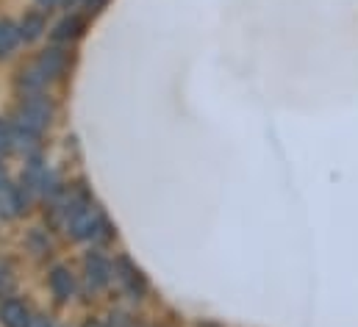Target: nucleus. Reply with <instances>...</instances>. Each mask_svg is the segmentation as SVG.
<instances>
[{
    "mask_svg": "<svg viewBox=\"0 0 358 327\" xmlns=\"http://www.w3.org/2000/svg\"><path fill=\"white\" fill-rule=\"evenodd\" d=\"M67 64H70V56H67L62 48H48V50L39 56V61H36V67L48 75V81L59 78V75L67 70Z\"/></svg>",
    "mask_w": 358,
    "mask_h": 327,
    "instance_id": "6e6552de",
    "label": "nucleus"
},
{
    "mask_svg": "<svg viewBox=\"0 0 358 327\" xmlns=\"http://www.w3.org/2000/svg\"><path fill=\"white\" fill-rule=\"evenodd\" d=\"M81 31H84V22H81L78 17H64V20L56 25L53 39H56V42H70V39L81 36Z\"/></svg>",
    "mask_w": 358,
    "mask_h": 327,
    "instance_id": "4468645a",
    "label": "nucleus"
},
{
    "mask_svg": "<svg viewBox=\"0 0 358 327\" xmlns=\"http://www.w3.org/2000/svg\"><path fill=\"white\" fill-rule=\"evenodd\" d=\"M22 186H25V194H36V197H53L59 191V177L53 169L42 166V164H31L25 169V177H22Z\"/></svg>",
    "mask_w": 358,
    "mask_h": 327,
    "instance_id": "7ed1b4c3",
    "label": "nucleus"
},
{
    "mask_svg": "<svg viewBox=\"0 0 358 327\" xmlns=\"http://www.w3.org/2000/svg\"><path fill=\"white\" fill-rule=\"evenodd\" d=\"M53 119V103L45 94H34L25 97L17 108V128L31 131V133H42Z\"/></svg>",
    "mask_w": 358,
    "mask_h": 327,
    "instance_id": "f257e3e1",
    "label": "nucleus"
},
{
    "mask_svg": "<svg viewBox=\"0 0 358 327\" xmlns=\"http://www.w3.org/2000/svg\"><path fill=\"white\" fill-rule=\"evenodd\" d=\"M28 194L20 186H11L8 180L0 183V219H14L25 211Z\"/></svg>",
    "mask_w": 358,
    "mask_h": 327,
    "instance_id": "39448f33",
    "label": "nucleus"
},
{
    "mask_svg": "<svg viewBox=\"0 0 358 327\" xmlns=\"http://www.w3.org/2000/svg\"><path fill=\"white\" fill-rule=\"evenodd\" d=\"M84 277H87V286H90L92 291H100V289H106L111 283L114 269H111V263L100 252H92L84 261Z\"/></svg>",
    "mask_w": 358,
    "mask_h": 327,
    "instance_id": "20e7f679",
    "label": "nucleus"
},
{
    "mask_svg": "<svg viewBox=\"0 0 358 327\" xmlns=\"http://www.w3.org/2000/svg\"><path fill=\"white\" fill-rule=\"evenodd\" d=\"M84 327H103V325H97V322H90V325H84Z\"/></svg>",
    "mask_w": 358,
    "mask_h": 327,
    "instance_id": "412c9836",
    "label": "nucleus"
},
{
    "mask_svg": "<svg viewBox=\"0 0 358 327\" xmlns=\"http://www.w3.org/2000/svg\"><path fill=\"white\" fill-rule=\"evenodd\" d=\"M42 34H45V17H42L39 11L25 14L22 22H20V36H22L25 42H36Z\"/></svg>",
    "mask_w": 358,
    "mask_h": 327,
    "instance_id": "f8f14e48",
    "label": "nucleus"
},
{
    "mask_svg": "<svg viewBox=\"0 0 358 327\" xmlns=\"http://www.w3.org/2000/svg\"><path fill=\"white\" fill-rule=\"evenodd\" d=\"M28 327H53V322L48 317H31V325Z\"/></svg>",
    "mask_w": 358,
    "mask_h": 327,
    "instance_id": "f3484780",
    "label": "nucleus"
},
{
    "mask_svg": "<svg viewBox=\"0 0 358 327\" xmlns=\"http://www.w3.org/2000/svg\"><path fill=\"white\" fill-rule=\"evenodd\" d=\"M0 325L28 327L31 325V311H28L20 300H3V305H0Z\"/></svg>",
    "mask_w": 358,
    "mask_h": 327,
    "instance_id": "9d476101",
    "label": "nucleus"
},
{
    "mask_svg": "<svg viewBox=\"0 0 358 327\" xmlns=\"http://www.w3.org/2000/svg\"><path fill=\"white\" fill-rule=\"evenodd\" d=\"M14 136H17V125L0 117V153H11L14 150Z\"/></svg>",
    "mask_w": 358,
    "mask_h": 327,
    "instance_id": "dca6fc26",
    "label": "nucleus"
},
{
    "mask_svg": "<svg viewBox=\"0 0 358 327\" xmlns=\"http://www.w3.org/2000/svg\"><path fill=\"white\" fill-rule=\"evenodd\" d=\"M67 231H70V236L78 239V242H92V239L106 236L108 225H106L103 214H100L94 205H84V208H78V211L73 214V219L67 222Z\"/></svg>",
    "mask_w": 358,
    "mask_h": 327,
    "instance_id": "f03ea898",
    "label": "nucleus"
},
{
    "mask_svg": "<svg viewBox=\"0 0 358 327\" xmlns=\"http://www.w3.org/2000/svg\"><path fill=\"white\" fill-rule=\"evenodd\" d=\"M50 291H53V297L59 303L73 300V294H76V277H73V272L67 266H53V272H50Z\"/></svg>",
    "mask_w": 358,
    "mask_h": 327,
    "instance_id": "1a4fd4ad",
    "label": "nucleus"
},
{
    "mask_svg": "<svg viewBox=\"0 0 358 327\" xmlns=\"http://www.w3.org/2000/svg\"><path fill=\"white\" fill-rule=\"evenodd\" d=\"M20 92H25V97H34V94H45V86H48V75L36 67V64H31L28 70H22L20 73Z\"/></svg>",
    "mask_w": 358,
    "mask_h": 327,
    "instance_id": "9b49d317",
    "label": "nucleus"
},
{
    "mask_svg": "<svg viewBox=\"0 0 358 327\" xmlns=\"http://www.w3.org/2000/svg\"><path fill=\"white\" fill-rule=\"evenodd\" d=\"M114 277L120 280V286L134 297V300H142V294H145V277L139 275V269L128 261V258H120L117 261V266H114Z\"/></svg>",
    "mask_w": 358,
    "mask_h": 327,
    "instance_id": "423d86ee",
    "label": "nucleus"
},
{
    "mask_svg": "<svg viewBox=\"0 0 358 327\" xmlns=\"http://www.w3.org/2000/svg\"><path fill=\"white\" fill-rule=\"evenodd\" d=\"M62 0H36V6L39 8H53V6H59Z\"/></svg>",
    "mask_w": 358,
    "mask_h": 327,
    "instance_id": "a211bd4d",
    "label": "nucleus"
},
{
    "mask_svg": "<svg viewBox=\"0 0 358 327\" xmlns=\"http://www.w3.org/2000/svg\"><path fill=\"white\" fill-rule=\"evenodd\" d=\"M62 3H64V6H67V8H76V6H78V3H81V0H62Z\"/></svg>",
    "mask_w": 358,
    "mask_h": 327,
    "instance_id": "6ab92c4d",
    "label": "nucleus"
},
{
    "mask_svg": "<svg viewBox=\"0 0 358 327\" xmlns=\"http://www.w3.org/2000/svg\"><path fill=\"white\" fill-rule=\"evenodd\" d=\"M20 25H14L11 20H0V56H8L20 45Z\"/></svg>",
    "mask_w": 358,
    "mask_h": 327,
    "instance_id": "ddd939ff",
    "label": "nucleus"
},
{
    "mask_svg": "<svg viewBox=\"0 0 358 327\" xmlns=\"http://www.w3.org/2000/svg\"><path fill=\"white\" fill-rule=\"evenodd\" d=\"M6 180V166H3V161H0V183Z\"/></svg>",
    "mask_w": 358,
    "mask_h": 327,
    "instance_id": "aec40b11",
    "label": "nucleus"
},
{
    "mask_svg": "<svg viewBox=\"0 0 358 327\" xmlns=\"http://www.w3.org/2000/svg\"><path fill=\"white\" fill-rule=\"evenodd\" d=\"M14 150H17V153H22L25 159H34V153L39 150V133H31V131L17 128V136H14Z\"/></svg>",
    "mask_w": 358,
    "mask_h": 327,
    "instance_id": "2eb2a0df",
    "label": "nucleus"
},
{
    "mask_svg": "<svg viewBox=\"0 0 358 327\" xmlns=\"http://www.w3.org/2000/svg\"><path fill=\"white\" fill-rule=\"evenodd\" d=\"M87 203L81 200V194L78 191H64V189H59L53 197H50V211H53V217L59 219V222H70L73 219V214L78 211V208H84Z\"/></svg>",
    "mask_w": 358,
    "mask_h": 327,
    "instance_id": "0eeeda50",
    "label": "nucleus"
}]
</instances>
